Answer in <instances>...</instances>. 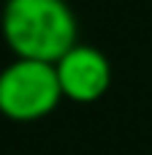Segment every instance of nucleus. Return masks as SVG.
I'll use <instances>...</instances> for the list:
<instances>
[{"label": "nucleus", "instance_id": "3", "mask_svg": "<svg viewBox=\"0 0 152 155\" xmlns=\"http://www.w3.org/2000/svg\"><path fill=\"white\" fill-rule=\"evenodd\" d=\"M54 71L63 98L73 104H95L112 87V63L90 44H73L54 63Z\"/></svg>", "mask_w": 152, "mask_h": 155}, {"label": "nucleus", "instance_id": "1", "mask_svg": "<svg viewBox=\"0 0 152 155\" xmlns=\"http://www.w3.org/2000/svg\"><path fill=\"white\" fill-rule=\"evenodd\" d=\"M0 35L14 57L57 63L79 44V22L68 0H5Z\"/></svg>", "mask_w": 152, "mask_h": 155}, {"label": "nucleus", "instance_id": "2", "mask_svg": "<svg viewBox=\"0 0 152 155\" xmlns=\"http://www.w3.org/2000/svg\"><path fill=\"white\" fill-rule=\"evenodd\" d=\"M63 101L54 63L14 57L0 71V114L11 123L49 117Z\"/></svg>", "mask_w": 152, "mask_h": 155}]
</instances>
